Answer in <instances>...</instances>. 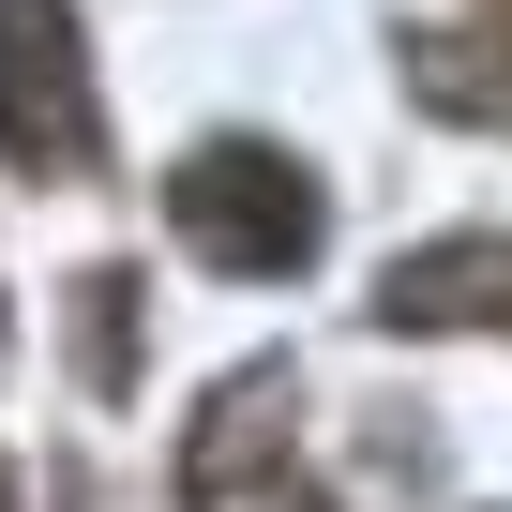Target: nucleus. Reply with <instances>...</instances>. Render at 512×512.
Returning a JSON list of instances; mask_svg holds the SVG:
<instances>
[{"label":"nucleus","instance_id":"nucleus-1","mask_svg":"<svg viewBox=\"0 0 512 512\" xmlns=\"http://www.w3.org/2000/svg\"><path fill=\"white\" fill-rule=\"evenodd\" d=\"M166 226L211 256V272H241V287H287L302 256L332 241V196L272 151V136H211V151H181L166 166Z\"/></svg>","mask_w":512,"mask_h":512},{"label":"nucleus","instance_id":"nucleus-2","mask_svg":"<svg viewBox=\"0 0 512 512\" xmlns=\"http://www.w3.org/2000/svg\"><path fill=\"white\" fill-rule=\"evenodd\" d=\"M0 151L31 181H91L106 166V91H91L76 0H0Z\"/></svg>","mask_w":512,"mask_h":512},{"label":"nucleus","instance_id":"nucleus-3","mask_svg":"<svg viewBox=\"0 0 512 512\" xmlns=\"http://www.w3.org/2000/svg\"><path fill=\"white\" fill-rule=\"evenodd\" d=\"M377 332H512V226L392 256L377 272Z\"/></svg>","mask_w":512,"mask_h":512},{"label":"nucleus","instance_id":"nucleus-4","mask_svg":"<svg viewBox=\"0 0 512 512\" xmlns=\"http://www.w3.org/2000/svg\"><path fill=\"white\" fill-rule=\"evenodd\" d=\"M287 407H302V392H287V362H241V377L211 392V422H196V452H181V497L211 512V497H226V482H241L256 452H287Z\"/></svg>","mask_w":512,"mask_h":512},{"label":"nucleus","instance_id":"nucleus-5","mask_svg":"<svg viewBox=\"0 0 512 512\" xmlns=\"http://www.w3.org/2000/svg\"><path fill=\"white\" fill-rule=\"evenodd\" d=\"M76 377L136 392V272H76Z\"/></svg>","mask_w":512,"mask_h":512},{"label":"nucleus","instance_id":"nucleus-6","mask_svg":"<svg viewBox=\"0 0 512 512\" xmlns=\"http://www.w3.org/2000/svg\"><path fill=\"white\" fill-rule=\"evenodd\" d=\"M482 16H497V46H482V61H512V0H482Z\"/></svg>","mask_w":512,"mask_h":512},{"label":"nucleus","instance_id":"nucleus-7","mask_svg":"<svg viewBox=\"0 0 512 512\" xmlns=\"http://www.w3.org/2000/svg\"><path fill=\"white\" fill-rule=\"evenodd\" d=\"M272 512H332V497H272Z\"/></svg>","mask_w":512,"mask_h":512},{"label":"nucleus","instance_id":"nucleus-8","mask_svg":"<svg viewBox=\"0 0 512 512\" xmlns=\"http://www.w3.org/2000/svg\"><path fill=\"white\" fill-rule=\"evenodd\" d=\"M0 512H16V467H0Z\"/></svg>","mask_w":512,"mask_h":512}]
</instances>
